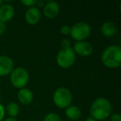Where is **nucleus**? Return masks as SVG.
I'll return each mask as SVG.
<instances>
[{
  "label": "nucleus",
  "mask_w": 121,
  "mask_h": 121,
  "mask_svg": "<svg viewBox=\"0 0 121 121\" xmlns=\"http://www.w3.org/2000/svg\"><path fill=\"white\" fill-rule=\"evenodd\" d=\"M91 118L95 120H104L112 112L111 104L105 98H98L92 103L90 109Z\"/></svg>",
  "instance_id": "obj_1"
},
{
  "label": "nucleus",
  "mask_w": 121,
  "mask_h": 121,
  "mask_svg": "<svg viewBox=\"0 0 121 121\" xmlns=\"http://www.w3.org/2000/svg\"><path fill=\"white\" fill-rule=\"evenodd\" d=\"M103 64L108 68H118L121 65V47L118 45L108 47L101 56Z\"/></svg>",
  "instance_id": "obj_2"
},
{
  "label": "nucleus",
  "mask_w": 121,
  "mask_h": 121,
  "mask_svg": "<svg viewBox=\"0 0 121 121\" xmlns=\"http://www.w3.org/2000/svg\"><path fill=\"white\" fill-rule=\"evenodd\" d=\"M76 61V53L72 47L62 48L59 51L56 56V62L60 67L68 69L74 65Z\"/></svg>",
  "instance_id": "obj_3"
},
{
  "label": "nucleus",
  "mask_w": 121,
  "mask_h": 121,
  "mask_svg": "<svg viewBox=\"0 0 121 121\" xmlns=\"http://www.w3.org/2000/svg\"><path fill=\"white\" fill-rule=\"evenodd\" d=\"M53 102L60 109H66L72 102V94L66 87L58 88L53 94Z\"/></svg>",
  "instance_id": "obj_4"
},
{
  "label": "nucleus",
  "mask_w": 121,
  "mask_h": 121,
  "mask_svg": "<svg viewBox=\"0 0 121 121\" xmlns=\"http://www.w3.org/2000/svg\"><path fill=\"white\" fill-rule=\"evenodd\" d=\"M29 74L26 69L17 67L13 70L10 74V81L12 85L17 89H22L28 83Z\"/></svg>",
  "instance_id": "obj_5"
},
{
  "label": "nucleus",
  "mask_w": 121,
  "mask_h": 121,
  "mask_svg": "<svg viewBox=\"0 0 121 121\" xmlns=\"http://www.w3.org/2000/svg\"><path fill=\"white\" fill-rule=\"evenodd\" d=\"M91 32V28L90 25L86 22H77L72 27H71L70 35L76 42H81L86 39Z\"/></svg>",
  "instance_id": "obj_6"
},
{
  "label": "nucleus",
  "mask_w": 121,
  "mask_h": 121,
  "mask_svg": "<svg viewBox=\"0 0 121 121\" xmlns=\"http://www.w3.org/2000/svg\"><path fill=\"white\" fill-rule=\"evenodd\" d=\"M73 50H74L76 55L77 54L81 56H88L92 54L93 47L88 42L81 41V42H76L75 43Z\"/></svg>",
  "instance_id": "obj_7"
},
{
  "label": "nucleus",
  "mask_w": 121,
  "mask_h": 121,
  "mask_svg": "<svg viewBox=\"0 0 121 121\" xmlns=\"http://www.w3.org/2000/svg\"><path fill=\"white\" fill-rule=\"evenodd\" d=\"M14 67V62L12 58L7 56H0V76H6L11 74Z\"/></svg>",
  "instance_id": "obj_8"
},
{
  "label": "nucleus",
  "mask_w": 121,
  "mask_h": 121,
  "mask_svg": "<svg viewBox=\"0 0 121 121\" xmlns=\"http://www.w3.org/2000/svg\"><path fill=\"white\" fill-rule=\"evenodd\" d=\"M15 14L14 8L11 4H5L0 6V22H6L12 20Z\"/></svg>",
  "instance_id": "obj_9"
},
{
  "label": "nucleus",
  "mask_w": 121,
  "mask_h": 121,
  "mask_svg": "<svg viewBox=\"0 0 121 121\" xmlns=\"http://www.w3.org/2000/svg\"><path fill=\"white\" fill-rule=\"evenodd\" d=\"M60 12V6L55 1H49L46 3L43 7V13L48 18H54Z\"/></svg>",
  "instance_id": "obj_10"
},
{
  "label": "nucleus",
  "mask_w": 121,
  "mask_h": 121,
  "mask_svg": "<svg viewBox=\"0 0 121 121\" xmlns=\"http://www.w3.org/2000/svg\"><path fill=\"white\" fill-rule=\"evenodd\" d=\"M41 12L37 7L28 8L25 14V20L30 25H35L40 21Z\"/></svg>",
  "instance_id": "obj_11"
},
{
  "label": "nucleus",
  "mask_w": 121,
  "mask_h": 121,
  "mask_svg": "<svg viewBox=\"0 0 121 121\" xmlns=\"http://www.w3.org/2000/svg\"><path fill=\"white\" fill-rule=\"evenodd\" d=\"M17 98L22 104H29L33 99V93L27 88L20 89L17 94Z\"/></svg>",
  "instance_id": "obj_12"
},
{
  "label": "nucleus",
  "mask_w": 121,
  "mask_h": 121,
  "mask_svg": "<svg viewBox=\"0 0 121 121\" xmlns=\"http://www.w3.org/2000/svg\"><path fill=\"white\" fill-rule=\"evenodd\" d=\"M100 31L104 36L107 37H113L117 32V27L115 24L111 22H105L102 24L100 27Z\"/></svg>",
  "instance_id": "obj_13"
},
{
  "label": "nucleus",
  "mask_w": 121,
  "mask_h": 121,
  "mask_svg": "<svg viewBox=\"0 0 121 121\" xmlns=\"http://www.w3.org/2000/svg\"><path fill=\"white\" fill-rule=\"evenodd\" d=\"M66 116L71 120H77L81 116V110L78 106L70 105L66 109Z\"/></svg>",
  "instance_id": "obj_14"
},
{
  "label": "nucleus",
  "mask_w": 121,
  "mask_h": 121,
  "mask_svg": "<svg viewBox=\"0 0 121 121\" xmlns=\"http://www.w3.org/2000/svg\"><path fill=\"white\" fill-rule=\"evenodd\" d=\"M6 111L11 116V118H15L18 114L20 109H19V106L17 103L11 102L8 104L7 107H6Z\"/></svg>",
  "instance_id": "obj_15"
},
{
  "label": "nucleus",
  "mask_w": 121,
  "mask_h": 121,
  "mask_svg": "<svg viewBox=\"0 0 121 121\" xmlns=\"http://www.w3.org/2000/svg\"><path fill=\"white\" fill-rule=\"evenodd\" d=\"M43 121H62L60 116L55 113H49L45 116Z\"/></svg>",
  "instance_id": "obj_16"
},
{
  "label": "nucleus",
  "mask_w": 121,
  "mask_h": 121,
  "mask_svg": "<svg viewBox=\"0 0 121 121\" xmlns=\"http://www.w3.org/2000/svg\"><path fill=\"white\" fill-rule=\"evenodd\" d=\"M21 3H22V4L25 5L26 7L32 8V7H35L36 6L37 0H22Z\"/></svg>",
  "instance_id": "obj_17"
},
{
  "label": "nucleus",
  "mask_w": 121,
  "mask_h": 121,
  "mask_svg": "<svg viewBox=\"0 0 121 121\" xmlns=\"http://www.w3.org/2000/svg\"><path fill=\"white\" fill-rule=\"evenodd\" d=\"M60 33L63 34L65 36H67V35H70V32H71V27L67 25H64L62 27H60Z\"/></svg>",
  "instance_id": "obj_18"
},
{
  "label": "nucleus",
  "mask_w": 121,
  "mask_h": 121,
  "mask_svg": "<svg viewBox=\"0 0 121 121\" xmlns=\"http://www.w3.org/2000/svg\"><path fill=\"white\" fill-rule=\"evenodd\" d=\"M110 121H121V115L118 113H114L110 116Z\"/></svg>",
  "instance_id": "obj_19"
},
{
  "label": "nucleus",
  "mask_w": 121,
  "mask_h": 121,
  "mask_svg": "<svg viewBox=\"0 0 121 121\" xmlns=\"http://www.w3.org/2000/svg\"><path fill=\"white\" fill-rule=\"evenodd\" d=\"M61 46H62V48H66V47H71V42H70L69 39H64L61 42Z\"/></svg>",
  "instance_id": "obj_20"
},
{
  "label": "nucleus",
  "mask_w": 121,
  "mask_h": 121,
  "mask_svg": "<svg viewBox=\"0 0 121 121\" xmlns=\"http://www.w3.org/2000/svg\"><path fill=\"white\" fill-rule=\"evenodd\" d=\"M4 114H5V109H4L3 104H0V121L4 119Z\"/></svg>",
  "instance_id": "obj_21"
},
{
  "label": "nucleus",
  "mask_w": 121,
  "mask_h": 121,
  "mask_svg": "<svg viewBox=\"0 0 121 121\" xmlns=\"http://www.w3.org/2000/svg\"><path fill=\"white\" fill-rule=\"evenodd\" d=\"M5 31H6V24L4 22H0V36L3 35L5 32Z\"/></svg>",
  "instance_id": "obj_22"
},
{
  "label": "nucleus",
  "mask_w": 121,
  "mask_h": 121,
  "mask_svg": "<svg viewBox=\"0 0 121 121\" xmlns=\"http://www.w3.org/2000/svg\"><path fill=\"white\" fill-rule=\"evenodd\" d=\"M44 5H45V3H44L43 1H42V0H38V1H37L36 7H37V9H39V8H42V7H44Z\"/></svg>",
  "instance_id": "obj_23"
},
{
  "label": "nucleus",
  "mask_w": 121,
  "mask_h": 121,
  "mask_svg": "<svg viewBox=\"0 0 121 121\" xmlns=\"http://www.w3.org/2000/svg\"><path fill=\"white\" fill-rule=\"evenodd\" d=\"M4 121H17V119H15V118H8V119H4Z\"/></svg>",
  "instance_id": "obj_24"
},
{
  "label": "nucleus",
  "mask_w": 121,
  "mask_h": 121,
  "mask_svg": "<svg viewBox=\"0 0 121 121\" xmlns=\"http://www.w3.org/2000/svg\"><path fill=\"white\" fill-rule=\"evenodd\" d=\"M85 121H96V120H95V119H92V118H87Z\"/></svg>",
  "instance_id": "obj_25"
},
{
  "label": "nucleus",
  "mask_w": 121,
  "mask_h": 121,
  "mask_svg": "<svg viewBox=\"0 0 121 121\" xmlns=\"http://www.w3.org/2000/svg\"><path fill=\"white\" fill-rule=\"evenodd\" d=\"M2 4H3V1H2V0H0V6L2 5Z\"/></svg>",
  "instance_id": "obj_26"
},
{
  "label": "nucleus",
  "mask_w": 121,
  "mask_h": 121,
  "mask_svg": "<svg viewBox=\"0 0 121 121\" xmlns=\"http://www.w3.org/2000/svg\"><path fill=\"white\" fill-rule=\"evenodd\" d=\"M0 99H1V95H0Z\"/></svg>",
  "instance_id": "obj_27"
}]
</instances>
